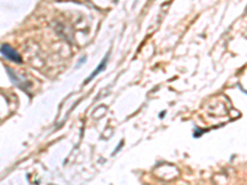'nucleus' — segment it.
<instances>
[{"label": "nucleus", "mask_w": 247, "mask_h": 185, "mask_svg": "<svg viewBox=\"0 0 247 185\" xmlns=\"http://www.w3.org/2000/svg\"><path fill=\"white\" fill-rule=\"evenodd\" d=\"M1 54L5 57V58H7L9 61L21 63V57H20V54H19L12 47H10L9 45H3L1 46Z\"/></svg>", "instance_id": "1"}, {"label": "nucleus", "mask_w": 247, "mask_h": 185, "mask_svg": "<svg viewBox=\"0 0 247 185\" xmlns=\"http://www.w3.org/2000/svg\"><path fill=\"white\" fill-rule=\"evenodd\" d=\"M106 61H107V56L105 57V58L103 59V62H101L100 64L98 66V68H96V69H95V72H93V73L90 74V77H89V78H88V79H87V82H85V83H88V82H90V80H91V78H94L95 75H98V74L100 73V72H101V69H103V68H105V66H106Z\"/></svg>", "instance_id": "2"}]
</instances>
